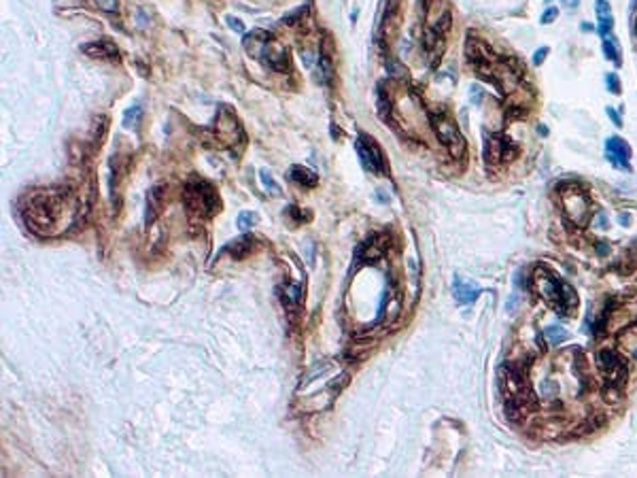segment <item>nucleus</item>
Masks as SVG:
<instances>
[{
	"mask_svg": "<svg viewBox=\"0 0 637 478\" xmlns=\"http://www.w3.org/2000/svg\"><path fill=\"white\" fill-rule=\"evenodd\" d=\"M225 21H227V26H230L234 32H238V34H242V32H245V23L240 21V19H236L234 15H227V17H225Z\"/></svg>",
	"mask_w": 637,
	"mask_h": 478,
	"instance_id": "393cba45",
	"label": "nucleus"
},
{
	"mask_svg": "<svg viewBox=\"0 0 637 478\" xmlns=\"http://www.w3.org/2000/svg\"><path fill=\"white\" fill-rule=\"evenodd\" d=\"M215 136L230 149L238 147L240 142H245V132L240 128L236 115L230 109H225V106H221L217 119H215Z\"/></svg>",
	"mask_w": 637,
	"mask_h": 478,
	"instance_id": "423d86ee",
	"label": "nucleus"
},
{
	"mask_svg": "<svg viewBox=\"0 0 637 478\" xmlns=\"http://www.w3.org/2000/svg\"><path fill=\"white\" fill-rule=\"evenodd\" d=\"M546 338H548V342L552 346H557V344H561V342H565L569 338V332L565 327H561V325H550L546 330Z\"/></svg>",
	"mask_w": 637,
	"mask_h": 478,
	"instance_id": "6ab92c4d",
	"label": "nucleus"
},
{
	"mask_svg": "<svg viewBox=\"0 0 637 478\" xmlns=\"http://www.w3.org/2000/svg\"><path fill=\"white\" fill-rule=\"evenodd\" d=\"M23 217L30 228L43 236L68 230L75 217V198L68 189H41L26 200Z\"/></svg>",
	"mask_w": 637,
	"mask_h": 478,
	"instance_id": "f257e3e1",
	"label": "nucleus"
},
{
	"mask_svg": "<svg viewBox=\"0 0 637 478\" xmlns=\"http://www.w3.org/2000/svg\"><path fill=\"white\" fill-rule=\"evenodd\" d=\"M548 47H539V49L533 53V66H542L544 64V59H546V55H548Z\"/></svg>",
	"mask_w": 637,
	"mask_h": 478,
	"instance_id": "bb28decb",
	"label": "nucleus"
},
{
	"mask_svg": "<svg viewBox=\"0 0 637 478\" xmlns=\"http://www.w3.org/2000/svg\"><path fill=\"white\" fill-rule=\"evenodd\" d=\"M98 7H102V9H109V11H113L115 9V5H117V0H94Z\"/></svg>",
	"mask_w": 637,
	"mask_h": 478,
	"instance_id": "c756f323",
	"label": "nucleus"
},
{
	"mask_svg": "<svg viewBox=\"0 0 637 478\" xmlns=\"http://www.w3.org/2000/svg\"><path fill=\"white\" fill-rule=\"evenodd\" d=\"M81 49L92 57H102V59H117L119 57V49L111 41H96L89 45H83Z\"/></svg>",
	"mask_w": 637,
	"mask_h": 478,
	"instance_id": "4468645a",
	"label": "nucleus"
},
{
	"mask_svg": "<svg viewBox=\"0 0 637 478\" xmlns=\"http://www.w3.org/2000/svg\"><path fill=\"white\" fill-rule=\"evenodd\" d=\"M620 225H624V228H627V225H629V215H624V213L620 215Z\"/></svg>",
	"mask_w": 637,
	"mask_h": 478,
	"instance_id": "473e14b6",
	"label": "nucleus"
},
{
	"mask_svg": "<svg viewBox=\"0 0 637 478\" xmlns=\"http://www.w3.org/2000/svg\"><path fill=\"white\" fill-rule=\"evenodd\" d=\"M580 30H582V32H593L595 28H593V23H588V21H582V23H580Z\"/></svg>",
	"mask_w": 637,
	"mask_h": 478,
	"instance_id": "2f4dec72",
	"label": "nucleus"
},
{
	"mask_svg": "<svg viewBox=\"0 0 637 478\" xmlns=\"http://www.w3.org/2000/svg\"><path fill=\"white\" fill-rule=\"evenodd\" d=\"M533 285H535V289L548 302V306L552 310H557L559 315H565L563 295H561L563 283L555 277V274H550V270H539V272H535V277H533Z\"/></svg>",
	"mask_w": 637,
	"mask_h": 478,
	"instance_id": "0eeeda50",
	"label": "nucleus"
},
{
	"mask_svg": "<svg viewBox=\"0 0 637 478\" xmlns=\"http://www.w3.org/2000/svg\"><path fill=\"white\" fill-rule=\"evenodd\" d=\"M557 17H559V9L557 7H548L542 13V17H539V21H542V23H552Z\"/></svg>",
	"mask_w": 637,
	"mask_h": 478,
	"instance_id": "b1692460",
	"label": "nucleus"
},
{
	"mask_svg": "<svg viewBox=\"0 0 637 478\" xmlns=\"http://www.w3.org/2000/svg\"><path fill=\"white\" fill-rule=\"evenodd\" d=\"M595 13H597V32L601 39H605L612 34V28H614V17H612V9H610V3L608 0H597L595 3Z\"/></svg>",
	"mask_w": 637,
	"mask_h": 478,
	"instance_id": "ddd939ff",
	"label": "nucleus"
},
{
	"mask_svg": "<svg viewBox=\"0 0 637 478\" xmlns=\"http://www.w3.org/2000/svg\"><path fill=\"white\" fill-rule=\"evenodd\" d=\"M578 5H580V0H563V7L567 11H575V9H578Z\"/></svg>",
	"mask_w": 637,
	"mask_h": 478,
	"instance_id": "7c9ffc66",
	"label": "nucleus"
},
{
	"mask_svg": "<svg viewBox=\"0 0 637 478\" xmlns=\"http://www.w3.org/2000/svg\"><path fill=\"white\" fill-rule=\"evenodd\" d=\"M537 132L542 134V136H546V134H548V128H546V126H537Z\"/></svg>",
	"mask_w": 637,
	"mask_h": 478,
	"instance_id": "72a5a7b5",
	"label": "nucleus"
},
{
	"mask_svg": "<svg viewBox=\"0 0 637 478\" xmlns=\"http://www.w3.org/2000/svg\"><path fill=\"white\" fill-rule=\"evenodd\" d=\"M603 53L610 62H614L616 66L622 64V51H620V43L614 37H605L603 39Z\"/></svg>",
	"mask_w": 637,
	"mask_h": 478,
	"instance_id": "a211bd4d",
	"label": "nucleus"
},
{
	"mask_svg": "<svg viewBox=\"0 0 637 478\" xmlns=\"http://www.w3.org/2000/svg\"><path fill=\"white\" fill-rule=\"evenodd\" d=\"M605 83H608V92H610V94H620V92H622V83H620V79H618L616 73L605 75Z\"/></svg>",
	"mask_w": 637,
	"mask_h": 478,
	"instance_id": "5701e85b",
	"label": "nucleus"
},
{
	"mask_svg": "<svg viewBox=\"0 0 637 478\" xmlns=\"http://www.w3.org/2000/svg\"><path fill=\"white\" fill-rule=\"evenodd\" d=\"M245 49L251 57L259 59L263 66H268L272 70H279V73H287L291 66L289 62V53H287L285 47L276 41L270 32L266 30H253L249 32L245 41Z\"/></svg>",
	"mask_w": 637,
	"mask_h": 478,
	"instance_id": "f03ea898",
	"label": "nucleus"
},
{
	"mask_svg": "<svg viewBox=\"0 0 637 478\" xmlns=\"http://www.w3.org/2000/svg\"><path fill=\"white\" fill-rule=\"evenodd\" d=\"M605 158L620 170H631L629 160H631V147L629 142L620 136H612L605 142Z\"/></svg>",
	"mask_w": 637,
	"mask_h": 478,
	"instance_id": "9d476101",
	"label": "nucleus"
},
{
	"mask_svg": "<svg viewBox=\"0 0 637 478\" xmlns=\"http://www.w3.org/2000/svg\"><path fill=\"white\" fill-rule=\"evenodd\" d=\"M140 115H142V109H140V106H130V109L124 113V128L134 130V128H136V124H138V119H140Z\"/></svg>",
	"mask_w": 637,
	"mask_h": 478,
	"instance_id": "412c9836",
	"label": "nucleus"
},
{
	"mask_svg": "<svg viewBox=\"0 0 637 478\" xmlns=\"http://www.w3.org/2000/svg\"><path fill=\"white\" fill-rule=\"evenodd\" d=\"M259 174H261V178H263V183H266V187H268V191H272V194H279V185H276V183L272 181V176H270V172H268V170H261Z\"/></svg>",
	"mask_w": 637,
	"mask_h": 478,
	"instance_id": "a878e982",
	"label": "nucleus"
},
{
	"mask_svg": "<svg viewBox=\"0 0 637 478\" xmlns=\"http://www.w3.org/2000/svg\"><path fill=\"white\" fill-rule=\"evenodd\" d=\"M281 295H283V302L287 306H297L302 302V291H299V287H295V285H287L281 291Z\"/></svg>",
	"mask_w": 637,
	"mask_h": 478,
	"instance_id": "aec40b11",
	"label": "nucleus"
},
{
	"mask_svg": "<svg viewBox=\"0 0 637 478\" xmlns=\"http://www.w3.org/2000/svg\"><path fill=\"white\" fill-rule=\"evenodd\" d=\"M255 221H257V215H255V213H251V211H245V213H240V215H238V228H240V230H249V228H253Z\"/></svg>",
	"mask_w": 637,
	"mask_h": 478,
	"instance_id": "4be33fe9",
	"label": "nucleus"
},
{
	"mask_svg": "<svg viewBox=\"0 0 637 478\" xmlns=\"http://www.w3.org/2000/svg\"><path fill=\"white\" fill-rule=\"evenodd\" d=\"M162 187H153L147 196V213H145V219H147V225L153 223V219L158 217V213L162 208Z\"/></svg>",
	"mask_w": 637,
	"mask_h": 478,
	"instance_id": "f3484780",
	"label": "nucleus"
},
{
	"mask_svg": "<svg viewBox=\"0 0 637 478\" xmlns=\"http://www.w3.org/2000/svg\"><path fill=\"white\" fill-rule=\"evenodd\" d=\"M480 291H482V289H480L476 283L463 281V279H459V277H457L454 283H452V295H454V300L459 302V304H463V306L474 304L476 297L480 295Z\"/></svg>",
	"mask_w": 637,
	"mask_h": 478,
	"instance_id": "9b49d317",
	"label": "nucleus"
},
{
	"mask_svg": "<svg viewBox=\"0 0 637 478\" xmlns=\"http://www.w3.org/2000/svg\"><path fill=\"white\" fill-rule=\"evenodd\" d=\"M605 113H608V117L612 119V124H614L616 128H622V119H620V115H618V113H616L614 109H612V106H608V109H605Z\"/></svg>",
	"mask_w": 637,
	"mask_h": 478,
	"instance_id": "c85d7f7f",
	"label": "nucleus"
},
{
	"mask_svg": "<svg viewBox=\"0 0 637 478\" xmlns=\"http://www.w3.org/2000/svg\"><path fill=\"white\" fill-rule=\"evenodd\" d=\"M387 68H389V73H391V75H404V73H406L404 66L398 62V59H389V62H387Z\"/></svg>",
	"mask_w": 637,
	"mask_h": 478,
	"instance_id": "cd10ccee",
	"label": "nucleus"
},
{
	"mask_svg": "<svg viewBox=\"0 0 637 478\" xmlns=\"http://www.w3.org/2000/svg\"><path fill=\"white\" fill-rule=\"evenodd\" d=\"M289 178L293 183L302 185V187H312V185L319 183V176L312 170L304 168V166H291V168H289Z\"/></svg>",
	"mask_w": 637,
	"mask_h": 478,
	"instance_id": "dca6fc26",
	"label": "nucleus"
},
{
	"mask_svg": "<svg viewBox=\"0 0 637 478\" xmlns=\"http://www.w3.org/2000/svg\"><path fill=\"white\" fill-rule=\"evenodd\" d=\"M255 247H257L255 238H253V236H249V234H245V236L236 238L234 243L227 245V251H230V253H232L236 259H242V257H247V255L253 253Z\"/></svg>",
	"mask_w": 637,
	"mask_h": 478,
	"instance_id": "2eb2a0df",
	"label": "nucleus"
},
{
	"mask_svg": "<svg viewBox=\"0 0 637 478\" xmlns=\"http://www.w3.org/2000/svg\"><path fill=\"white\" fill-rule=\"evenodd\" d=\"M597 366H599L601 376H603V380H605L608 387L620 389L624 382H627L629 370H627V364H624V360H622L618 353H614V351H601V353L597 355Z\"/></svg>",
	"mask_w": 637,
	"mask_h": 478,
	"instance_id": "39448f33",
	"label": "nucleus"
},
{
	"mask_svg": "<svg viewBox=\"0 0 637 478\" xmlns=\"http://www.w3.org/2000/svg\"><path fill=\"white\" fill-rule=\"evenodd\" d=\"M185 204H187V213L196 219H210L213 215L221 208V202H219V196H217V191H215V187L204 183V181L187 185Z\"/></svg>",
	"mask_w": 637,
	"mask_h": 478,
	"instance_id": "7ed1b4c3",
	"label": "nucleus"
},
{
	"mask_svg": "<svg viewBox=\"0 0 637 478\" xmlns=\"http://www.w3.org/2000/svg\"><path fill=\"white\" fill-rule=\"evenodd\" d=\"M516 155V147L506 136L484 134V160L489 164H497L501 160H512Z\"/></svg>",
	"mask_w": 637,
	"mask_h": 478,
	"instance_id": "1a4fd4ad",
	"label": "nucleus"
},
{
	"mask_svg": "<svg viewBox=\"0 0 637 478\" xmlns=\"http://www.w3.org/2000/svg\"><path fill=\"white\" fill-rule=\"evenodd\" d=\"M357 153H359V160H361V166L368 172L387 174V162H384V155H382L380 147L374 142V138H370L368 134H359Z\"/></svg>",
	"mask_w": 637,
	"mask_h": 478,
	"instance_id": "6e6552de",
	"label": "nucleus"
},
{
	"mask_svg": "<svg viewBox=\"0 0 637 478\" xmlns=\"http://www.w3.org/2000/svg\"><path fill=\"white\" fill-rule=\"evenodd\" d=\"M431 128H434L438 140L448 149V153L452 158H461L463 151H465V140H463L459 128L454 126L452 119L444 113H436V115H431Z\"/></svg>",
	"mask_w": 637,
	"mask_h": 478,
	"instance_id": "20e7f679",
	"label": "nucleus"
},
{
	"mask_svg": "<svg viewBox=\"0 0 637 478\" xmlns=\"http://www.w3.org/2000/svg\"><path fill=\"white\" fill-rule=\"evenodd\" d=\"M384 249H387V238H382V236H370L368 241L359 247V251H357V257H361V261H376L382 253H384Z\"/></svg>",
	"mask_w": 637,
	"mask_h": 478,
	"instance_id": "f8f14e48",
	"label": "nucleus"
}]
</instances>
